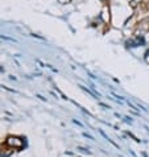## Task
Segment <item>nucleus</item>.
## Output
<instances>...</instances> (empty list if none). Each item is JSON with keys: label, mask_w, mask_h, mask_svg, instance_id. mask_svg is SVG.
<instances>
[{"label": "nucleus", "mask_w": 149, "mask_h": 157, "mask_svg": "<svg viewBox=\"0 0 149 157\" xmlns=\"http://www.w3.org/2000/svg\"><path fill=\"white\" fill-rule=\"evenodd\" d=\"M6 144L9 147V148H21V145H23V141H21L19 137L9 136L8 139L6 140Z\"/></svg>", "instance_id": "1"}, {"label": "nucleus", "mask_w": 149, "mask_h": 157, "mask_svg": "<svg viewBox=\"0 0 149 157\" xmlns=\"http://www.w3.org/2000/svg\"><path fill=\"white\" fill-rule=\"evenodd\" d=\"M146 62H149V51L146 53Z\"/></svg>", "instance_id": "2"}]
</instances>
